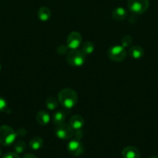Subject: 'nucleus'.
Wrapping results in <instances>:
<instances>
[{
	"label": "nucleus",
	"instance_id": "f257e3e1",
	"mask_svg": "<svg viewBox=\"0 0 158 158\" xmlns=\"http://www.w3.org/2000/svg\"><path fill=\"white\" fill-rule=\"evenodd\" d=\"M77 94L71 88L61 89L58 94V101L64 109L70 110L74 107L77 103Z\"/></svg>",
	"mask_w": 158,
	"mask_h": 158
},
{
	"label": "nucleus",
	"instance_id": "f03ea898",
	"mask_svg": "<svg viewBox=\"0 0 158 158\" xmlns=\"http://www.w3.org/2000/svg\"><path fill=\"white\" fill-rule=\"evenodd\" d=\"M16 133L12 127L6 125L0 127V144L8 147L14 143L16 137Z\"/></svg>",
	"mask_w": 158,
	"mask_h": 158
},
{
	"label": "nucleus",
	"instance_id": "7ed1b4c3",
	"mask_svg": "<svg viewBox=\"0 0 158 158\" xmlns=\"http://www.w3.org/2000/svg\"><path fill=\"white\" fill-rule=\"evenodd\" d=\"M67 62L74 67H80L85 63V55L81 50L73 49L67 54Z\"/></svg>",
	"mask_w": 158,
	"mask_h": 158
},
{
	"label": "nucleus",
	"instance_id": "20e7f679",
	"mask_svg": "<svg viewBox=\"0 0 158 158\" xmlns=\"http://www.w3.org/2000/svg\"><path fill=\"white\" fill-rule=\"evenodd\" d=\"M128 8L132 13L143 14L150 6L149 0H128Z\"/></svg>",
	"mask_w": 158,
	"mask_h": 158
},
{
	"label": "nucleus",
	"instance_id": "39448f33",
	"mask_svg": "<svg viewBox=\"0 0 158 158\" xmlns=\"http://www.w3.org/2000/svg\"><path fill=\"white\" fill-rule=\"evenodd\" d=\"M108 57L113 62H122L126 58L127 52L122 46H113L108 49Z\"/></svg>",
	"mask_w": 158,
	"mask_h": 158
},
{
	"label": "nucleus",
	"instance_id": "423d86ee",
	"mask_svg": "<svg viewBox=\"0 0 158 158\" xmlns=\"http://www.w3.org/2000/svg\"><path fill=\"white\" fill-rule=\"evenodd\" d=\"M56 126L57 127H56L54 132H55L56 136L60 140H69L74 135V130L70 124L63 123L56 125Z\"/></svg>",
	"mask_w": 158,
	"mask_h": 158
},
{
	"label": "nucleus",
	"instance_id": "0eeeda50",
	"mask_svg": "<svg viewBox=\"0 0 158 158\" xmlns=\"http://www.w3.org/2000/svg\"><path fill=\"white\" fill-rule=\"evenodd\" d=\"M67 148H68V152L71 155L75 156V157L81 155L84 152L83 144L80 141V140H77V139H74V140H71L68 143Z\"/></svg>",
	"mask_w": 158,
	"mask_h": 158
},
{
	"label": "nucleus",
	"instance_id": "6e6552de",
	"mask_svg": "<svg viewBox=\"0 0 158 158\" xmlns=\"http://www.w3.org/2000/svg\"><path fill=\"white\" fill-rule=\"evenodd\" d=\"M81 42V35L77 32H72L68 35L67 38V46L71 50L77 49L80 46Z\"/></svg>",
	"mask_w": 158,
	"mask_h": 158
},
{
	"label": "nucleus",
	"instance_id": "1a4fd4ad",
	"mask_svg": "<svg viewBox=\"0 0 158 158\" xmlns=\"http://www.w3.org/2000/svg\"><path fill=\"white\" fill-rule=\"evenodd\" d=\"M122 156L123 158H139L140 152L135 147L129 146L122 150Z\"/></svg>",
	"mask_w": 158,
	"mask_h": 158
},
{
	"label": "nucleus",
	"instance_id": "9d476101",
	"mask_svg": "<svg viewBox=\"0 0 158 158\" xmlns=\"http://www.w3.org/2000/svg\"><path fill=\"white\" fill-rule=\"evenodd\" d=\"M69 124L71 125L73 130L78 131V130H81L83 127L84 124H85V120H84L83 117L81 116L74 115L70 119Z\"/></svg>",
	"mask_w": 158,
	"mask_h": 158
},
{
	"label": "nucleus",
	"instance_id": "9b49d317",
	"mask_svg": "<svg viewBox=\"0 0 158 158\" xmlns=\"http://www.w3.org/2000/svg\"><path fill=\"white\" fill-rule=\"evenodd\" d=\"M127 15H128L127 11L122 7L116 8L112 12V17L113 19L117 22H120L125 19Z\"/></svg>",
	"mask_w": 158,
	"mask_h": 158
},
{
	"label": "nucleus",
	"instance_id": "f8f14e48",
	"mask_svg": "<svg viewBox=\"0 0 158 158\" xmlns=\"http://www.w3.org/2000/svg\"><path fill=\"white\" fill-rule=\"evenodd\" d=\"M50 120V114L45 110L39 111L36 115V120L39 124L42 125V126H44V125L49 123Z\"/></svg>",
	"mask_w": 158,
	"mask_h": 158
},
{
	"label": "nucleus",
	"instance_id": "ddd939ff",
	"mask_svg": "<svg viewBox=\"0 0 158 158\" xmlns=\"http://www.w3.org/2000/svg\"><path fill=\"white\" fill-rule=\"evenodd\" d=\"M129 56L133 59L139 60V59L143 57V56L144 54V51L141 46H134L130 48L129 50Z\"/></svg>",
	"mask_w": 158,
	"mask_h": 158
},
{
	"label": "nucleus",
	"instance_id": "4468645a",
	"mask_svg": "<svg viewBox=\"0 0 158 158\" xmlns=\"http://www.w3.org/2000/svg\"><path fill=\"white\" fill-rule=\"evenodd\" d=\"M37 15H38V18L40 21L46 22L50 19L51 12L49 8L43 6V7H40L39 9Z\"/></svg>",
	"mask_w": 158,
	"mask_h": 158
},
{
	"label": "nucleus",
	"instance_id": "2eb2a0df",
	"mask_svg": "<svg viewBox=\"0 0 158 158\" xmlns=\"http://www.w3.org/2000/svg\"><path fill=\"white\" fill-rule=\"evenodd\" d=\"M65 117H66V114H65L64 111L59 110H57L53 115V122L55 125L60 124L64 122Z\"/></svg>",
	"mask_w": 158,
	"mask_h": 158
},
{
	"label": "nucleus",
	"instance_id": "dca6fc26",
	"mask_svg": "<svg viewBox=\"0 0 158 158\" xmlns=\"http://www.w3.org/2000/svg\"><path fill=\"white\" fill-rule=\"evenodd\" d=\"M43 139L38 137H35L31 139L29 143V148L32 150H33V151H38V150H40L43 147Z\"/></svg>",
	"mask_w": 158,
	"mask_h": 158
},
{
	"label": "nucleus",
	"instance_id": "f3484780",
	"mask_svg": "<svg viewBox=\"0 0 158 158\" xmlns=\"http://www.w3.org/2000/svg\"><path fill=\"white\" fill-rule=\"evenodd\" d=\"M59 101L54 97H49L46 100V106L50 110H54L58 106Z\"/></svg>",
	"mask_w": 158,
	"mask_h": 158
},
{
	"label": "nucleus",
	"instance_id": "a211bd4d",
	"mask_svg": "<svg viewBox=\"0 0 158 158\" xmlns=\"http://www.w3.org/2000/svg\"><path fill=\"white\" fill-rule=\"evenodd\" d=\"M94 46L93 44V43L90 41H86L85 43H84V44L82 45L81 51L85 56L90 55V54L94 52Z\"/></svg>",
	"mask_w": 158,
	"mask_h": 158
},
{
	"label": "nucleus",
	"instance_id": "6ab92c4d",
	"mask_svg": "<svg viewBox=\"0 0 158 158\" xmlns=\"http://www.w3.org/2000/svg\"><path fill=\"white\" fill-rule=\"evenodd\" d=\"M26 143L23 140H19L14 145V150L17 154H22L26 150Z\"/></svg>",
	"mask_w": 158,
	"mask_h": 158
},
{
	"label": "nucleus",
	"instance_id": "aec40b11",
	"mask_svg": "<svg viewBox=\"0 0 158 158\" xmlns=\"http://www.w3.org/2000/svg\"><path fill=\"white\" fill-rule=\"evenodd\" d=\"M132 43H133V38L129 35H124L122 38V40H121L122 46H123L124 48H126L128 46H129L132 44Z\"/></svg>",
	"mask_w": 158,
	"mask_h": 158
},
{
	"label": "nucleus",
	"instance_id": "412c9836",
	"mask_svg": "<svg viewBox=\"0 0 158 158\" xmlns=\"http://www.w3.org/2000/svg\"><path fill=\"white\" fill-rule=\"evenodd\" d=\"M68 46H64V45H60L57 47V52L59 55H64V54H66L68 52Z\"/></svg>",
	"mask_w": 158,
	"mask_h": 158
},
{
	"label": "nucleus",
	"instance_id": "4be33fe9",
	"mask_svg": "<svg viewBox=\"0 0 158 158\" xmlns=\"http://www.w3.org/2000/svg\"><path fill=\"white\" fill-rule=\"evenodd\" d=\"M6 109H7V102L4 98L0 97V112H3Z\"/></svg>",
	"mask_w": 158,
	"mask_h": 158
},
{
	"label": "nucleus",
	"instance_id": "5701e85b",
	"mask_svg": "<svg viewBox=\"0 0 158 158\" xmlns=\"http://www.w3.org/2000/svg\"><path fill=\"white\" fill-rule=\"evenodd\" d=\"M2 158H20L18 154L15 152H9L5 154Z\"/></svg>",
	"mask_w": 158,
	"mask_h": 158
},
{
	"label": "nucleus",
	"instance_id": "b1692460",
	"mask_svg": "<svg viewBox=\"0 0 158 158\" xmlns=\"http://www.w3.org/2000/svg\"><path fill=\"white\" fill-rule=\"evenodd\" d=\"M26 130L24 129V128H20V129L18 130V131H17L16 133V135H20V136H24L25 134H26Z\"/></svg>",
	"mask_w": 158,
	"mask_h": 158
},
{
	"label": "nucleus",
	"instance_id": "393cba45",
	"mask_svg": "<svg viewBox=\"0 0 158 158\" xmlns=\"http://www.w3.org/2000/svg\"><path fill=\"white\" fill-rule=\"evenodd\" d=\"M23 158H37V157L32 154H25Z\"/></svg>",
	"mask_w": 158,
	"mask_h": 158
},
{
	"label": "nucleus",
	"instance_id": "a878e982",
	"mask_svg": "<svg viewBox=\"0 0 158 158\" xmlns=\"http://www.w3.org/2000/svg\"><path fill=\"white\" fill-rule=\"evenodd\" d=\"M148 158H158V157H156V156H152V157H150Z\"/></svg>",
	"mask_w": 158,
	"mask_h": 158
},
{
	"label": "nucleus",
	"instance_id": "bb28decb",
	"mask_svg": "<svg viewBox=\"0 0 158 158\" xmlns=\"http://www.w3.org/2000/svg\"><path fill=\"white\" fill-rule=\"evenodd\" d=\"M1 155H2V150L0 149V156H1Z\"/></svg>",
	"mask_w": 158,
	"mask_h": 158
},
{
	"label": "nucleus",
	"instance_id": "cd10ccee",
	"mask_svg": "<svg viewBox=\"0 0 158 158\" xmlns=\"http://www.w3.org/2000/svg\"><path fill=\"white\" fill-rule=\"evenodd\" d=\"M0 70H1V65H0Z\"/></svg>",
	"mask_w": 158,
	"mask_h": 158
}]
</instances>
